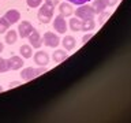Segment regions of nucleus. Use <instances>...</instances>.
<instances>
[{
    "label": "nucleus",
    "instance_id": "f257e3e1",
    "mask_svg": "<svg viewBox=\"0 0 131 123\" xmlns=\"http://www.w3.org/2000/svg\"><path fill=\"white\" fill-rule=\"evenodd\" d=\"M75 15H77V18H79L82 20H89V19H94L96 12H94L92 6H89V4L85 3V4H81L79 8H77Z\"/></svg>",
    "mask_w": 131,
    "mask_h": 123
},
{
    "label": "nucleus",
    "instance_id": "f03ea898",
    "mask_svg": "<svg viewBox=\"0 0 131 123\" xmlns=\"http://www.w3.org/2000/svg\"><path fill=\"white\" fill-rule=\"evenodd\" d=\"M37 16H38V20L41 23H44V25L49 23L51 19H53V7L48 6L47 3H44V6H41V8L38 10Z\"/></svg>",
    "mask_w": 131,
    "mask_h": 123
},
{
    "label": "nucleus",
    "instance_id": "7ed1b4c3",
    "mask_svg": "<svg viewBox=\"0 0 131 123\" xmlns=\"http://www.w3.org/2000/svg\"><path fill=\"white\" fill-rule=\"evenodd\" d=\"M47 73V68L45 67H40V68H33V67H26L22 70V73H20V78H22L23 81H31L33 78L41 75V74Z\"/></svg>",
    "mask_w": 131,
    "mask_h": 123
},
{
    "label": "nucleus",
    "instance_id": "20e7f679",
    "mask_svg": "<svg viewBox=\"0 0 131 123\" xmlns=\"http://www.w3.org/2000/svg\"><path fill=\"white\" fill-rule=\"evenodd\" d=\"M42 44L45 47H49V48H56L57 45L60 44V38L57 34H55V33L47 32V33H44V36H42Z\"/></svg>",
    "mask_w": 131,
    "mask_h": 123
},
{
    "label": "nucleus",
    "instance_id": "39448f33",
    "mask_svg": "<svg viewBox=\"0 0 131 123\" xmlns=\"http://www.w3.org/2000/svg\"><path fill=\"white\" fill-rule=\"evenodd\" d=\"M53 29L60 33V34H64L66 32H67V22H66V18L63 15H57L55 16V20H53Z\"/></svg>",
    "mask_w": 131,
    "mask_h": 123
},
{
    "label": "nucleus",
    "instance_id": "423d86ee",
    "mask_svg": "<svg viewBox=\"0 0 131 123\" xmlns=\"http://www.w3.org/2000/svg\"><path fill=\"white\" fill-rule=\"evenodd\" d=\"M33 25L29 22V20H22L18 26V34L22 37V38H27L29 34L33 32Z\"/></svg>",
    "mask_w": 131,
    "mask_h": 123
},
{
    "label": "nucleus",
    "instance_id": "0eeeda50",
    "mask_svg": "<svg viewBox=\"0 0 131 123\" xmlns=\"http://www.w3.org/2000/svg\"><path fill=\"white\" fill-rule=\"evenodd\" d=\"M33 59H34V63L37 66H40V67H45V66L49 63V55L44 51L36 52L34 56H33Z\"/></svg>",
    "mask_w": 131,
    "mask_h": 123
},
{
    "label": "nucleus",
    "instance_id": "6e6552de",
    "mask_svg": "<svg viewBox=\"0 0 131 123\" xmlns=\"http://www.w3.org/2000/svg\"><path fill=\"white\" fill-rule=\"evenodd\" d=\"M27 38H29V43H30V45L33 48H36V49L41 48V45H42V37L40 36V33L36 29H33V32L29 34Z\"/></svg>",
    "mask_w": 131,
    "mask_h": 123
},
{
    "label": "nucleus",
    "instance_id": "1a4fd4ad",
    "mask_svg": "<svg viewBox=\"0 0 131 123\" xmlns=\"http://www.w3.org/2000/svg\"><path fill=\"white\" fill-rule=\"evenodd\" d=\"M8 64H10V70H12V71H16V70H20L23 67V57L22 56H11L10 59H8Z\"/></svg>",
    "mask_w": 131,
    "mask_h": 123
},
{
    "label": "nucleus",
    "instance_id": "9d476101",
    "mask_svg": "<svg viewBox=\"0 0 131 123\" xmlns=\"http://www.w3.org/2000/svg\"><path fill=\"white\" fill-rule=\"evenodd\" d=\"M4 18L10 22V25H15L16 22H19V19H20V12L18 10L11 8V10H8L6 14H4Z\"/></svg>",
    "mask_w": 131,
    "mask_h": 123
},
{
    "label": "nucleus",
    "instance_id": "9b49d317",
    "mask_svg": "<svg viewBox=\"0 0 131 123\" xmlns=\"http://www.w3.org/2000/svg\"><path fill=\"white\" fill-rule=\"evenodd\" d=\"M59 12H60V15H63L66 18V16H70L74 14V8L70 3H66V2L59 3Z\"/></svg>",
    "mask_w": 131,
    "mask_h": 123
},
{
    "label": "nucleus",
    "instance_id": "f8f14e48",
    "mask_svg": "<svg viewBox=\"0 0 131 123\" xmlns=\"http://www.w3.org/2000/svg\"><path fill=\"white\" fill-rule=\"evenodd\" d=\"M61 44H63V47L66 51H72L74 48H75V44H77V40L74 38L72 36H66L63 40H61Z\"/></svg>",
    "mask_w": 131,
    "mask_h": 123
},
{
    "label": "nucleus",
    "instance_id": "ddd939ff",
    "mask_svg": "<svg viewBox=\"0 0 131 123\" xmlns=\"http://www.w3.org/2000/svg\"><path fill=\"white\" fill-rule=\"evenodd\" d=\"M92 7L96 14H101L102 11H105V8H108V3L106 0H94Z\"/></svg>",
    "mask_w": 131,
    "mask_h": 123
},
{
    "label": "nucleus",
    "instance_id": "4468645a",
    "mask_svg": "<svg viewBox=\"0 0 131 123\" xmlns=\"http://www.w3.org/2000/svg\"><path fill=\"white\" fill-rule=\"evenodd\" d=\"M67 57H68V52L63 51V49H57V51H55L53 55H52V59H53L55 63H60V61L66 60Z\"/></svg>",
    "mask_w": 131,
    "mask_h": 123
},
{
    "label": "nucleus",
    "instance_id": "2eb2a0df",
    "mask_svg": "<svg viewBox=\"0 0 131 123\" xmlns=\"http://www.w3.org/2000/svg\"><path fill=\"white\" fill-rule=\"evenodd\" d=\"M19 53H20V56H22L23 59H30V57L33 56V47L30 44L29 45L25 44L19 48Z\"/></svg>",
    "mask_w": 131,
    "mask_h": 123
},
{
    "label": "nucleus",
    "instance_id": "dca6fc26",
    "mask_svg": "<svg viewBox=\"0 0 131 123\" xmlns=\"http://www.w3.org/2000/svg\"><path fill=\"white\" fill-rule=\"evenodd\" d=\"M68 26L72 32H81L82 30V19L77 18V16L75 18H71L68 22Z\"/></svg>",
    "mask_w": 131,
    "mask_h": 123
},
{
    "label": "nucleus",
    "instance_id": "f3484780",
    "mask_svg": "<svg viewBox=\"0 0 131 123\" xmlns=\"http://www.w3.org/2000/svg\"><path fill=\"white\" fill-rule=\"evenodd\" d=\"M16 40H18V33L15 30H7L6 32V38H4V41H6L8 45L15 44Z\"/></svg>",
    "mask_w": 131,
    "mask_h": 123
},
{
    "label": "nucleus",
    "instance_id": "a211bd4d",
    "mask_svg": "<svg viewBox=\"0 0 131 123\" xmlns=\"http://www.w3.org/2000/svg\"><path fill=\"white\" fill-rule=\"evenodd\" d=\"M96 27V23H94L93 19H89V20H82V30L83 32H89V30H93Z\"/></svg>",
    "mask_w": 131,
    "mask_h": 123
},
{
    "label": "nucleus",
    "instance_id": "6ab92c4d",
    "mask_svg": "<svg viewBox=\"0 0 131 123\" xmlns=\"http://www.w3.org/2000/svg\"><path fill=\"white\" fill-rule=\"evenodd\" d=\"M10 26H11L10 22H8V20L4 18V16H3V18H0V34L6 33L8 29H10Z\"/></svg>",
    "mask_w": 131,
    "mask_h": 123
},
{
    "label": "nucleus",
    "instance_id": "aec40b11",
    "mask_svg": "<svg viewBox=\"0 0 131 123\" xmlns=\"http://www.w3.org/2000/svg\"><path fill=\"white\" fill-rule=\"evenodd\" d=\"M10 71V64H8V59L0 56V73H7Z\"/></svg>",
    "mask_w": 131,
    "mask_h": 123
},
{
    "label": "nucleus",
    "instance_id": "412c9836",
    "mask_svg": "<svg viewBox=\"0 0 131 123\" xmlns=\"http://www.w3.org/2000/svg\"><path fill=\"white\" fill-rule=\"evenodd\" d=\"M27 6L30 8H37L41 6V3H42V0H26Z\"/></svg>",
    "mask_w": 131,
    "mask_h": 123
},
{
    "label": "nucleus",
    "instance_id": "4be33fe9",
    "mask_svg": "<svg viewBox=\"0 0 131 123\" xmlns=\"http://www.w3.org/2000/svg\"><path fill=\"white\" fill-rule=\"evenodd\" d=\"M109 15H111L109 12H106V11H102L101 14H100V18H98V19H100V20H98V23H100L101 26H102V25L105 23V20L109 18Z\"/></svg>",
    "mask_w": 131,
    "mask_h": 123
},
{
    "label": "nucleus",
    "instance_id": "5701e85b",
    "mask_svg": "<svg viewBox=\"0 0 131 123\" xmlns=\"http://www.w3.org/2000/svg\"><path fill=\"white\" fill-rule=\"evenodd\" d=\"M68 3L71 4H77V6H81V4H85V3H89L92 2V0H67Z\"/></svg>",
    "mask_w": 131,
    "mask_h": 123
},
{
    "label": "nucleus",
    "instance_id": "b1692460",
    "mask_svg": "<svg viewBox=\"0 0 131 123\" xmlns=\"http://www.w3.org/2000/svg\"><path fill=\"white\" fill-rule=\"evenodd\" d=\"M45 3L48 4V6H51L55 8L56 6H59V0H45Z\"/></svg>",
    "mask_w": 131,
    "mask_h": 123
},
{
    "label": "nucleus",
    "instance_id": "393cba45",
    "mask_svg": "<svg viewBox=\"0 0 131 123\" xmlns=\"http://www.w3.org/2000/svg\"><path fill=\"white\" fill-rule=\"evenodd\" d=\"M92 37H93V33H89V34H85L83 37H82V43H83V44H86V43H88V41H89L90 38H92Z\"/></svg>",
    "mask_w": 131,
    "mask_h": 123
},
{
    "label": "nucleus",
    "instance_id": "a878e982",
    "mask_svg": "<svg viewBox=\"0 0 131 123\" xmlns=\"http://www.w3.org/2000/svg\"><path fill=\"white\" fill-rule=\"evenodd\" d=\"M119 2V0H106V3H108V7H113L116 6V3Z\"/></svg>",
    "mask_w": 131,
    "mask_h": 123
},
{
    "label": "nucleus",
    "instance_id": "bb28decb",
    "mask_svg": "<svg viewBox=\"0 0 131 123\" xmlns=\"http://www.w3.org/2000/svg\"><path fill=\"white\" fill-rule=\"evenodd\" d=\"M18 85H20V82H16V81H14V82H11L10 84V86H8V88H15V86H18Z\"/></svg>",
    "mask_w": 131,
    "mask_h": 123
},
{
    "label": "nucleus",
    "instance_id": "cd10ccee",
    "mask_svg": "<svg viewBox=\"0 0 131 123\" xmlns=\"http://www.w3.org/2000/svg\"><path fill=\"white\" fill-rule=\"evenodd\" d=\"M3 51H4V44L2 43V41H0V53H2Z\"/></svg>",
    "mask_w": 131,
    "mask_h": 123
},
{
    "label": "nucleus",
    "instance_id": "c85d7f7f",
    "mask_svg": "<svg viewBox=\"0 0 131 123\" xmlns=\"http://www.w3.org/2000/svg\"><path fill=\"white\" fill-rule=\"evenodd\" d=\"M0 92H3V88H2V85H0Z\"/></svg>",
    "mask_w": 131,
    "mask_h": 123
}]
</instances>
